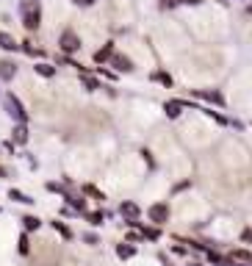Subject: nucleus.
Masks as SVG:
<instances>
[{"instance_id": "1", "label": "nucleus", "mask_w": 252, "mask_h": 266, "mask_svg": "<svg viewBox=\"0 0 252 266\" xmlns=\"http://www.w3.org/2000/svg\"><path fill=\"white\" fill-rule=\"evenodd\" d=\"M19 17H22V25L28 31H36L42 25V3L39 0H22L19 3Z\"/></svg>"}, {"instance_id": "2", "label": "nucleus", "mask_w": 252, "mask_h": 266, "mask_svg": "<svg viewBox=\"0 0 252 266\" xmlns=\"http://www.w3.org/2000/svg\"><path fill=\"white\" fill-rule=\"evenodd\" d=\"M3 108H6V114H9L11 120H17L19 125H25V120H28V111H25V105L19 103V97H14V95H6V97H3Z\"/></svg>"}, {"instance_id": "3", "label": "nucleus", "mask_w": 252, "mask_h": 266, "mask_svg": "<svg viewBox=\"0 0 252 266\" xmlns=\"http://www.w3.org/2000/svg\"><path fill=\"white\" fill-rule=\"evenodd\" d=\"M58 44H61V50H64V53L80 50V39H78V34H75V31H64V34H61V39H58Z\"/></svg>"}, {"instance_id": "4", "label": "nucleus", "mask_w": 252, "mask_h": 266, "mask_svg": "<svg viewBox=\"0 0 252 266\" xmlns=\"http://www.w3.org/2000/svg\"><path fill=\"white\" fill-rule=\"evenodd\" d=\"M119 214L131 219L128 225H136V219H139V205H133V203H122V205H119Z\"/></svg>"}, {"instance_id": "5", "label": "nucleus", "mask_w": 252, "mask_h": 266, "mask_svg": "<svg viewBox=\"0 0 252 266\" xmlns=\"http://www.w3.org/2000/svg\"><path fill=\"white\" fill-rule=\"evenodd\" d=\"M17 75V64L14 61H0V81H11Z\"/></svg>"}, {"instance_id": "6", "label": "nucleus", "mask_w": 252, "mask_h": 266, "mask_svg": "<svg viewBox=\"0 0 252 266\" xmlns=\"http://www.w3.org/2000/svg\"><path fill=\"white\" fill-rule=\"evenodd\" d=\"M166 216H169V208L166 205H153L150 208V219H153V222H166Z\"/></svg>"}, {"instance_id": "7", "label": "nucleus", "mask_w": 252, "mask_h": 266, "mask_svg": "<svg viewBox=\"0 0 252 266\" xmlns=\"http://www.w3.org/2000/svg\"><path fill=\"white\" fill-rule=\"evenodd\" d=\"M0 47H3V50H19V42H17V39H14L11 34L0 31Z\"/></svg>"}, {"instance_id": "8", "label": "nucleus", "mask_w": 252, "mask_h": 266, "mask_svg": "<svg viewBox=\"0 0 252 266\" xmlns=\"http://www.w3.org/2000/svg\"><path fill=\"white\" fill-rule=\"evenodd\" d=\"M111 64H114L116 69H122V72H131V69H133L131 59H125V56H116V53L111 56Z\"/></svg>"}, {"instance_id": "9", "label": "nucleus", "mask_w": 252, "mask_h": 266, "mask_svg": "<svg viewBox=\"0 0 252 266\" xmlns=\"http://www.w3.org/2000/svg\"><path fill=\"white\" fill-rule=\"evenodd\" d=\"M116 255H119V258H133V255H136V247L125 241V244H119V247H116Z\"/></svg>"}, {"instance_id": "10", "label": "nucleus", "mask_w": 252, "mask_h": 266, "mask_svg": "<svg viewBox=\"0 0 252 266\" xmlns=\"http://www.w3.org/2000/svg\"><path fill=\"white\" fill-rule=\"evenodd\" d=\"M22 225H25V230H39L42 227V219L39 216H22Z\"/></svg>"}, {"instance_id": "11", "label": "nucleus", "mask_w": 252, "mask_h": 266, "mask_svg": "<svg viewBox=\"0 0 252 266\" xmlns=\"http://www.w3.org/2000/svg\"><path fill=\"white\" fill-rule=\"evenodd\" d=\"M164 108H166V114H169V117H180V111H183V103H177V100H169V103H166Z\"/></svg>"}, {"instance_id": "12", "label": "nucleus", "mask_w": 252, "mask_h": 266, "mask_svg": "<svg viewBox=\"0 0 252 266\" xmlns=\"http://www.w3.org/2000/svg\"><path fill=\"white\" fill-rule=\"evenodd\" d=\"M9 200H14V203H25V205H31V203H34V200L28 197V194H22V191H17V189L9 191Z\"/></svg>"}, {"instance_id": "13", "label": "nucleus", "mask_w": 252, "mask_h": 266, "mask_svg": "<svg viewBox=\"0 0 252 266\" xmlns=\"http://www.w3.org/2000/svg\"><path fill=\"white\" fill-rule=\"evenodd\" d=\"M14 142H17V144H25L28 142V128L25 125H17V128H14Z\"/></svg>"}, {"instance_id": "14", "label": "nucleus", "mask_w": 252, "mask_h": 266, "mask_svg": "<svg viewBox=\"0 0 252 266\" xmlns=\"http://www.w3.org/2000/svg\"><path fill=\"white\" fill-rule=\"evenodd\" d=\"M36 72H39V75H42V78H53V75H56V67H50V64H36Z\"/></svg>"}, {"instance_id": "15", "label": "nucleus", "mask_w": 252, "mask_h": 266, "mask_svg": "<svg viewBox=\"0 0 252 266\" xmlns=\"http://www.w3.org/2000/svg\"><path fill=\"white\" fill-rule=\"evenodd\" d=\"M53 227H56V230L61 233V239H67V241L72 239V230H70V227H67L64 222H58V219H56V222H53Z\"/></svg>"}, {"instance_id": "16", "label": "nucleus", "mask_w": 252, "mask_h": 266, "mask_svg": "<svg viewBox=\"0 0 252 266\" xmlns=\"http://www.w3.org/2000/svg\"><path fill=\"white\" fill-rule=\"evenodd\" d=\"M230 258L233 261H244V264H252V252H247V249H235Z\"/></svg>"}, {"instance_id": "17", "label": "nucleus", "mask_w": 252, "mask_h": 266, "mask_svg": "<svg viewBox=\"0 0 252 266\" xmlns=\"http://www.w3.org/2000/svg\"><path fill=\"white\" fill-rule=\"evenodd\" d=\"M111 56H114V44H105L103 50L95 56V61H105V59H111Z\"/></svg>"}, {"instance_id": "18", "label": "nucleus", "mask_w": 252, "mask_h": 266, "mask_svg": "<svg viewBox=\"0 0 252 266\" xmlns=\"http://www.w3.org/2000/svg\"><path fill=\"white\" fill-rule=\"evenodd\" d=\"M19 252H22V255H28V252H31V241H28L25 233L19 236Z\"/></svg>"}, {"instance_id": "19", "label": "nucleus", "mask_w": 252, "mask_h": 266, "mask_svg": "<svg viewBox=\"0 0 252 266\" xmlns=\"http://www.w3.org/2000/svg\"><path fill=\"white\" fill-rule=\"evenodd\" d=\"M153 81H161L164 86H172V81H169V75H166V72H153Z\"/></svg>"}, {"instance_id": "20", "label": "nucleus", "mask_w": 252, "mask_h": 266, "mask_svg": "<svg viewBox=\"0 0 252 266\" xmlns=\"http://www.w3.org/2000/svg\"><path fill=\"white\" fill-rule=\"evenodd\" d=\"M86 219L92 225H100V222H103V214H100V211H92V214H86Z\"/></svg>"}, {"instance_id": "21", "label": "nucleus", "mask_w": 252, "mask_h": 266, "mask_svg": "<svg viewBox=\"0 0 252 266\" xmlns=\"http://www.w3.org/2000/svg\"><path fill=\"white\" fill-rule=\"evenodd\" d=\"M83 191H86L89 197H97V200H103V194H100V191H97L95 186H83Z\"/></svg>"}, {"instance_id": "22", "label": "nucleus", "mask_w": 252, "mask_h": 266, "mask_svg": "<svg viewBox=\"0 0 252 266\" xmlns=\"http://www.w3.org/2000/svg\"><path fill=\"white\" fill-rule=\"evenodd\" d=\"M144 236H147V239H158L161 230H158V227H144Z\"/></svg>"}, {"instance_id": "23", "label": "nucleus", "mask_w": 252, "mask_h": 266, "mask_svg": "<svg viewBox=\"0 0 252 266\" xmlns=\"http://www.w3.org/2000/svg\"><path fill=\"white\" fill-rule=\"evenodd\" d=\"M80 81H83V86H86V89H97V81H95V78L83 75V78H80Z\"/></svg>"}, {"instance_id": "24", "label": "nucleus", "mask_w": 252, "mask_h": 266, "mask_svg": "<svg viewBox=\"0 0 252 266\" xmlns=\"http://www.w3.org/2000/svg\"><path fill=\"white\" fill-rule=\"evenodd\" d=\"M83 241H86V244H97V236H92V233H86V236H83Z\"/></svg>"}, {"instance_id": "25", "label": "nucleus", "mask_w": 252, "mask_h": 266, "mask_svg": "<svg viewBox=\"0 0 252 266\" xmlns=\"http://www.w3.org/2000/svg\"><path fill=\"white\" fill-rule=\"evenodd\" d=\"M72 3H78V6H89V3H95V0H72Z\"/></svg>"}, {"instance_id": "26", "label": "nucleus", "mask_w": 252, "mask_h": 266, "mask_svg": "<svg viewBox=\"0 0 252 266\" xmlns=\"http://www.w3.org/2000/svg\"><path fill=\"white\" fill-rule=\"evenodd\" d=\"M183 3H200V0H183Z\"/></svg>"}]
</instances>
